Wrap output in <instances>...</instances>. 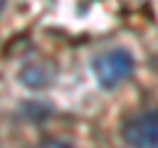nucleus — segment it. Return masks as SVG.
Masks as SVG:
<instances>
[{
	"label": "nucleus",
	"mask_w": 158,
	"mask_h": 148,
	"mask_svg": "<svg viewBox=\"0 0 158 148\" xmlns=\"http://www.w3.org/2000/svg\"><path fill=\"white\" fill-rule=\"evenodd\" d=\"M3 3H6V0H0V11H3Z\"/></svg>",
	"instance_id": "4"
},
{
	"label": "nucleus",
	"mask_w": 158,
	"mask_h": 148,
	"mask_svg": "<svg viewBox=\"0 0 158 148\" xmlns=\"http://www.w3.org/2000/svg\"><path fill=\"white\" fill-rule=\"evenodd\" d=\"M124 140L129 148H158V108L132 116L124 124Z\"/></svg>",
	"instance_id": "2"
},
{
	"label": "nucleus",
	"mask_w": 158,
	"mask_h": 148,
	"mask_svg": "<svg viewBox=\"0 0 158 148\" xmlns=\"http://www.w3.org/2000/svg\"><path fill=\"white\" fill-rule=\"evenodd\" d=\"M40 148H71L69 143H63V140H45Z\"/></svg>",
	"instance_id": "3"
},
{
	"label": "nucleus",
	"mask_w": 158,
	"mask_h": 148,
	"mask_svg": "<svg viewBox=\"0 0 158 148\" xmlns=\"http://www.w3.org/2000/svg\"><path fill=\"white\" fill-rule=\"evenodd\" d=\"M132 69H135V63H132V56L127 50H106L100 53V56L95 58V63H92V72H95L98 82H100L103 87H116L121 85V82L127 80L132 74Z\"/></svg>",
	"instance_id": "1"
}]
</instances>
